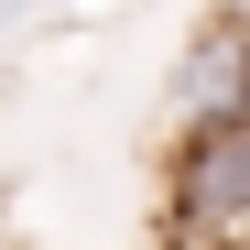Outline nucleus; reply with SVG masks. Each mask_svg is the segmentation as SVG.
Here are the masks:
<instances>
[{
	"mask_svg": "<svg viewBox=\"0 0 250 250\" xmlns=\"http://www.w3.org/2000/svg\"><path fill=\"white\" fill-rule=\"evenodd\" d=\"M163 120L174 131H218V120H250V11H218L185 33L174 76H163Z\"/></svg>",
	"mask_w": 250,
	"mask_h": 250,
	"instance_id": "nucleus-2",
	"label": "nucleus"
},
{
	"mask_svg": "<svg viewBox=\"0 0 250 250\" xmlns=\"http://www.w3.org/2000/svg\"><path fill=\"white\" fill-rule=\"evenodd\" d=\"M174 239L185 250H250V120L174 131Z\"/></svg>",
	"mask_w": 250,
	"mask_h": 250,
	"instance_id": "nucleus-1",
	"label": "nucleus"
},
{
	"mask_svg": "<svg viewBox=\"0 0 250 250\" xmlns=\"http://www.w3.org/2000/svg\"><path fill=\"white\" fill-rule=\"evenodd\" d=\"M239 11H250V0H239Z\"/></svg>",
	"mask_w": 250,
	"mask_h": 250,
	"instance_id": "nucleus-3",
	"label": "nucleus"
}]
</instances>
